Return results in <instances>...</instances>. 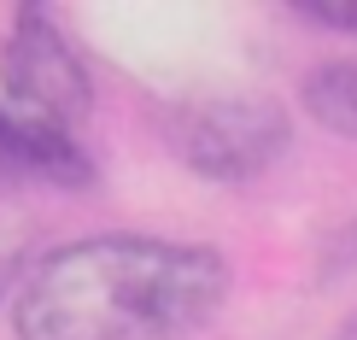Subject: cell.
Returning <instances> with one entry per match:
<instances>
[{
  "mask_svg": "<svg viewBox=\"0 0 357 340\" xmlns=\"http://www.w3.org/2000/svg\"><path fill=\"white\" fill-rule=\"evenodd\" d=\"M229 258L205 241L94 235L18 282V340H188L229 300Z\"/></svg>",
  "mask_w": 357,
  "mask_h": 340,
  "instance_id": "6da1fadb",
  "label": "cell"
},
{
  "mask_svg": "<svg viewBox=\"0 0 357 340\" xmlns=\"http://www.w3.org/2000/svg\"><path fill=\"white\" fill-rule=\"evenodd\" d=\"M170 147L211 182H252L293 147V117L270 94H222L176 112Z\"/></svg>",
  "mask_w": 357,
  "mask_h": 340,
  "instance_id": "7a4b0ae2",
  "label": "cell"
},
{
  "mask_svg": "<svg viewBox=\"0 0 357 340\" xmlns=\"http://www.w3.org/2000/svg\"><path fill=\"white\" fill-rule=\"evenodd\" d=\"M0 82H6V106L29 117H47L65 129L70 117L88 112V71L70 53V41L41 18L36 6H24L12 18L6 41H0Z\"/></svg>",
  "mask_w": 357,
  "mask_h": 340,
  "instance_id": "3957f363",
  "label": "cell"
},
{
  "mask_svg": "<svg viewBox=\"0 0 357 340\" xmlns=\"http://www.w3.org/2000/svg\"><path fill=\"white\" fill-rule=\"evenodd\" d=\"M0 158L41 176V182H65V188L94 182V170H88L82 147L70 141V129L47 124V117H29L18 106H0Z\"/></svg>",
  "mask_w": 357,
  "mask_h": 340,
  "instance_id": "277c9868",
  "label": "cell"
},
{
  "mask_svg": "<svg viewBox=\"0 0 357 340\" xmlns=\"http://www.w3.org/2000/svg\"><path fill=\"white\" fill-rule=\"evenodd\" d=\"M299 106L310 124H322L328 135L357 141V59H328V65L305 71Z\"/></svg>",
  "mask_w": 357,
  "mask_h": 340,
  "instance_id": "5b68a950",
  "label": "cell"
},
{
  "mask_svg": "<svg viewBox=\"0 0 357 340\" xmlns=\"http://www.w3.org/2000/svg\"><path fill=\"white\" fill-rule=\"evenodd\" d=\"M293 12L322 29H340V36H357V0H293Z\"/></svg>",
  "mask_w": 357,
  "mask_h": 340,
  "instance_id": "8992f818",
  "label": "cell"
},
{
  "mask_svg": "<svg viewBox=\"0 0 357 340\" xmlns=\"http://www.w3.org/2000/svg\"><path fill=\"white\" fill-rule=\"evenodd\" d=\"M6 282H12V253L0 246V293H6Z\"/></svg>",
  "mask_w": 357,
  "mask_h": 340,
  "instance_id": "52a82bcc",
  "label": "cell"
}]
</instances>
